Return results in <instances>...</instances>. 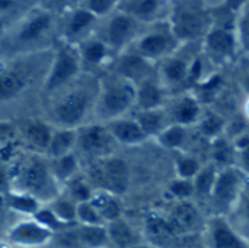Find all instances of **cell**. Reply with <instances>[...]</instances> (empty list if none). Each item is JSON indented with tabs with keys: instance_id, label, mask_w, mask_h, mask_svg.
<instances>
[{
	"instance_id": "cell-45",
	"label": "cell",
	"mask_w": 249,
	"mask_h": 248,
	"mask_svg": "<svg viewBox=\"0 0 249 248\" xmlns=\"http://www.w3.org/2000/svg\"><path fill=\"white\" fill-rule=\"evenodd\" d=\"M241 210H242V218L245 221V225L249 228V191L244 194L242 202H241Z\"/></svg>"
},
{
	"instance_id": "cell-34",
	"label": "cell",
	"mask_w": 249,
	"mask_h": 248,
	"mask_svg": "<svg viewBox=\"0 0 249 248\" xmlns=\"http://www.w3.org/2000/svg\"><path fill=\"white\" fill-rule=\"evenodd\" d=\"M139 126L142 127V130L144 132V134L147 137L150 136H158L163 129V123H165V115L162 113V110H152V111H139L134 117H133Z\"/></svg>"
},
{
	"instance_id": "cell-41",
	"label": "cell",
	"mask_w": 249,
	"mask_h": 248,
	"mask_svg": "<svg viewBox=\"0 0 249 248\" xmlns=\"http://www.w3.org/2000/svg\"><path fill=\"white\" fill-rule=\"evenodd\" d=\"M177 171L179 178L190 180L191 177H197V174L201 171V165L193 156H181L177 161Z\"/></svg>"
},
{
	"instance_id": "cell-18",
	"label": "cell",
	"mask_w": 249,
	"mask_h": 248,
	"mask_svg": "<svg viewBox=\"0 0 249 248\" xmlns=\"http://www.w3.org/2000/svg\"><path fill=\"white\" fill-rule=\"evenodd\" d=\"M241 183L242 177L236 170L229 168L216 174V180L212 190L214 200L222 205H231L233 200L238 199V194L241 191Z\"/></svg>"
},
{
	"instance_id": "cell-37",
	"label": "cell",
	"mask_w": 249,
	"mask_h": 248,
	"mask_svg": "<svg viewBox=\"0 0 249 248\" xmlns=\"http://www.w3.org/2000/svg\"><path fill=\"white\" fill-rule=\"evenodd\" d=\"M82 7L89 10L98 19H107L117 10L118 1L115 0H86L79 3Z\"/></svg>"
},
{
	"instance_id": "cell-36",
	"label": "cell",
	"mask_w": 249,
	"mask_h": 248,
	"mask_svg": "<svg viewBox=\"0 0 249 248\" xmlns=\"http://www.w3.org/2000/svg\"><path fill=\"white\" fill-rule=\"evenodd\" d=\"M158 139L162 146L165 148H179L185 140V127L172 124L169 127H165L159 134Z\"/></svg>"
},
{
	"instance_id": "cell-49",
	"label": "cell",
	"mask_w": 249,
	"mask_h": 248,
	"mask_svg": "<svg viewBox=\"0 0 249 248\" xmlns=\"http://www.w3.org/2000/svg\"><path fill=\"white\" fill-rule=\"evenodd\" d=\"M3 28H4V20H3V18H0V32L3 31Z\"/></svg>"
},
{
	"instance_id": "cell-1",
	"label": "cell",
	"mask_w": 249,
	"mask_h": 248,
	"mask_svg": "<svg viewBox=\"0 0 249 248\" xmlns=\"http://www.w3.org/2000/svg\"><path fill=\"white\" fill-rule=\"evenodd\" d=\"M10 190L28 194L45 206L61 196L63 189L51 174L48 158L45 155L32 153L19 164Z\"/></svg>"
},
{
	"instance_id": "cell-32",
	"label": "cell",
	"mask_w": 249,
	"mask_h": 248,
	"mask_svg": "<svg viewBox=\"0 0 249 248\" xmlns=\"http://www.w3.org/2000/svg\"><path fill=\"white\" fill-rule=\"evenodd\" d=\"M160 76L168 85H178L188 76V64L184 58L168 57L162 63Z\"/></svg>"
},
{
	"instance_id": "cell-26",
	"label": "cell",
	"mask_w": 249,
	"mask_h": 248,
	"mask_svg": "<svg viewBox=\"0 0 249 248\" xmlns=\"http://www.w3.org/2000/svg\"><path fill=\"white\" fill-rule=\"evenodd\" d=\"M76 143H77V129L54 127L50 146L47 151V158L55 159L69 155L76 151Z\"/></svg>"
},
{
	"instance_id": "cell-5",
	"label": "cell",
	"mask_w": 249,
	"mask_h": 248,
	"mask_svg": "<svg viewBox=\"0 0 249 248\" xmlns=\"http://www.w3.org/2000/svg\"><path fill=\"white\" fill-rule=\"evenodd\" d=\"M82 58L77 44L64 41L54 53L50 70L45 75L44 91L55 94L73 83L82 75Z\"/></svg>"
},
{
	"instance_id": "cell-13",
	"label": "cell",
	"mask_w": 249,
	"mask_h": 248,
	"mask_svg": "<svg viewBox=\"0 0 249 248\" xmlns=\"http://www.w3.org/2000/svg\"><path fill=\"white\" fill-rule=\"evenodd\" d=\"M171 225L175 228L179 237L194 234L201 227V215L197 206L188 200L179 202L168 216Z\"/></svg>"
},
{
	"instance_id": "cell-48",
	"label": "cell",
	"mask_w": 249,
	"mask_h": 248,
	"mask_svg": "<svg viewBox=\"0 0 249 248\" xmlns=\"http://www.w3.org/2000/svg\"><path fill=\"white\" fill-rule=\"evenodd\" d=\"M131 248H156V247H153V246H150L149 243L143 241V243H140V244H137V246H134V247H131Z\"/></svg>"
},
{
	"instance_id": "cell-19",
	"label": "cell",
	"mask_w": 249,
	"mask_h": 248,
	"mask_svg": "<svg viewBox=\"0 0 249 248\" xmlns=\"http://www.w3.org/2000/svg\"><path fill=\"white\" fill-rule=\"evenodd\" d=\"M29 73L20 67H4L0 70V102L19 96L29 83Z\"/></svg>"
},
{
	"instance_id": "cell-14",
	"label": "cell",
	"mask_w": 249,
	"mask_h": 248,
	"mask_svg": "<svg viewBox=\"0 0 249 248\" xmlns=\"http://www.w3.org/2000/svg\"><path fill=\"white\" fill-rule=\"evenodd\" d=\"M53 130L54 127L47 120H41V118L26 120L22 123V127H20L22 137L25 139V142L32 149H35V153L45 155V156H47V151H48L50 140L53 136Z\"/></svg>"
},
{
	"instance_id": "cell-23",
	"label": "cell",
	"mask_w": 249,
	"mask_h": 248,
	"mask_svg": "<svg viewBox=\"0 0 249 248\" xmlns=\"http://www.w3.org/2000/svg\"><path fill=\"white\" fill-rule=\"evenodd\" d=\"M204 25L203 16L197 10H187L185 7L177 10L172 16V34L179 38L194 37L201 32Z\"/></svg>"
},
{
	"instance_id": "cell-2",
	"label": "cell",
	"mask_w": 249,
	"mask_h": 248,
	"mask_svg": "<svg viewBox=\"0 0 249 248\" xmlns=\"http://www.w3.org/2000/svg\"><path fill=\"white\" fill-rule=\"evenodd\" d=\"M76 82L77 79L55 92L57 96L51 104L48 120L53 127L80 129L86 124L88 117L93 114L98 92L93 94L90 86L76 85Z\"/></svg>"
},
{
	"instance_id": "cell-33",
	"label": "cell",
	"mask_w": 249,
	"mask_h": 248,
	"mask_svg": "<svg viewBox=\"0 0 249 248\" xmlns=\"http://www.w3.org/2000/svg\"><path fill=\"white\" fill-rule=\"evenodd\" d=\"M63 189L67 190V194H69L67 197H70L74 203L90 202L93 194H95V191H96L83 172H80L73 180H70Z\"/></svg>"
},
{
	"instance_id": "cell-16",
	"label": "cell",
	"mask_w": 249,
	"mask_h": 248,
	"mask_svg": "<svg viewBox=\"0 0 249 248\" xmlns=\"http://www.w3.org/2000/svg\"><path fill=\"white\" fill-rule=\"evenodd\" d=\"M107 127L118 145L125 146H136L143 143L147 136L139 126V123L133 117H121L107 123Z\"/></svg>"
},
{
	"instance_id": "cell-15",
	"label": "cell",
	"mask_w": 249,
	"mask_h": 248,
	"mask_svg": "<svg viewBox=\"0 0 249 248\" xmlns=\"http://www.w3.org/2000/svg\"><path fill=\"white\" fill-rule=\"evenodd\" d=\"M99 19L93 16L89 10L82 7L80 4L77 7H73L64 20V38L69 42L77 44L83 39L82 34L92 29Z\"/></svg>"
},
{
	"instance_id": "cell-25",
	"label": "cell",
	"mask_w": 249,
	"mask_h": 248,
	"mask_svg": "<svg viewBox=\"0 0 249 248\" xmlns=\"http://www.w3.org/2000/svg\"><path fill=\"white\" fill-rule=\"evenodd\" d=\"M92 206L96 209V212L99 213L101 219L104 221V224H109L112 221H117L120 218H123V205L118 196L104 191V190H96L92 200H90Z\"/></svg>"
},
{
	"instance_id": "cell-47",
	"label": "cell",
	"mask_w": 249,
	"mask_h": 248,
	"mask_svg": "<svg viewBox=\"0 0 249 248\" xmlns=\"http://www.w3.org/2000/svg\"><path fill=\"white\" fill-rule=\"evenodd\" d=\"M242 158H244V162H245V165H247V167L249 168V146L244 149V152H242Z\"/></svg>"
},
{
	"instance_id": "cell-43",
	"label": "cell",
	"mask_w": 249,
	"mask_h": 248,
	"mask_svg": "<svg viewBox=\"0 0 249 248\" xmlns=\"http://www.w3.org/2000/svg\"><path fill=\"white\" fill-rule=\"evenodd\" d=\"M223 127V121L216 117V115H209L207 118L203 120L201 123V132L207 136H214L220 132V129Z\"/></svg>"
},
{
	"instance_id": "cell-40",
	"label": "cell",
	"mask_w": 249,
	"mask_h": 248,
	"mask_svg": "<svg viewBox=\"0 0 249 248\" xmlns=\"http://www.w3.org/2000/svg\"><path fill=\"white\" fill-rule=\"evenodd\" d=\"M216 180V171L213 167H206L204 170H201L197 177H196V183H194V190L198 194H209L213 190V184Z\"/></svg>"
},
{
	"instance_id": "cell-7",
	"label": "cell",
	"mask_w": 249,
	"mask_h": 248,
	"mask_svg": "<svg viewBox=\"0 0 249 248\" xmlns=\"http://www.w3.org/2000/svg\"><path fill=\"white\" fill-rule=\"evenodd\" d=\"M54 234L34 218L15 222L6 232V243L15 248H44L53 244Z\"/></svg>"
},
{
	"instance_id": "cell-38",
	"label": "cell",
	"mask_w": 249,
	"mask_h": 248,
	"mask_svg": "<svg viewBox=\"0 0 249 248\" xmlns=\"http://www.w3.org/2000/svg\"><path fill=\"white\" fill-rule=\"evenodd\" d=\"M32 218H34L38 224H41L44 228H47L48 231H51L54 235L58 234V232H63V231H66V229H69V228H71V227L64 225L63 222H60V221L55 218V215H54L47 206H41V209H39Z\"/></svg>"
},
{
	"instance_id": "cell-46",
	"label": "cell",
	"mask_w": 249,
	"mask_h": 248,
	"mask_svg": "<svg viewBox=\"0 0 249 248\" xmlns=\"http://www.w3.org/2000/svg\"><path fill=\"white\" fill-rule=\"evenodd\" d=\"M16 3L10 0H0V18H3L4 13H9L15 9Z\"/></svg>"
},
{
	"instance_id": "cell-20",
	"label": "cell",
	"mask_w": 249,
	"mask_h": 248,
	"mask_svg": "<svg viewBox=\"0 0 249 248\" xmlns=\"http://www.w3.org/2000/svg\"><path fill=\"white\" fill-rule=\"evenodd\" d=\"M111 248H131L143 243V235L127 219L120 218L107 224Z\"/></svg>"
},
{
	"instance_id": "cell-35",
	"label": "cell",
	"mask_w": 249,
	"mask_h": 248,
	"mask_svg": "<svg viewBox=\"0 0 249 248\" xmlns=\"http://www.w3.org/2000/svg\"><path fill=\"white\" fill-rule=\"evenodd\" d=\"M174 120L178 126L196 123L200 117V107L194 98H182L174 108Z\"/></svg>"
},
{
	"instance_id": "cell-12",
	"label": "cell",
	"mask_w": 249,
	"mask_h": 248,
	"mask_svg": "<svg viewBox=\"0 0 249 248\" xmlns=\"http://www.w3.org/2000/svg\"><path fill=\"white\" fill-rule=\"evenodd\" d=\"M207 246L209 248H249V243L226 219L214 218L207 224Z\"/></svg>"
},
{
	"instance_id": "cell-9",
	"label": "cell",
	"mask_w": 249,
	"mask_h": 248,
	"mask_svg": "<svg viewBox=\"0 0 249 248\" xmlns=\"http://www.w3.org/2000/svg\"><path fill=\"white\" fill-rule=\"evenodd\" d=\"M174 44V37L169 34V31L155 29L144 32L134 39V53L149 61H155L159 58H168V54L172 51Z\"/></svg>"
},
{
	"instance_id": "cell-44",
	"label": "cell",
	"mask_w": 249,
	"mask_h": 248,
	"mask_svg": "<svg viewBox=\"0 0 249 248\" xmlns=\"http://www.w3.org/2000/svg\"><path fill=\"white\" fill-rule=\"evenodd\" d=\"M241 37L244 45L249 50V7L245 10L242 20H241Z\"/></svg>"
},
{
	"instance_id": "cell-39",
	"label": "cell",
	"mask_w": 249,
	"mask_h": 248,
	"mask_svg": "<svg viewBox=\"0 0 249 248\" xmlns=\"http://www.w3.org/2000/svg\"><path fill=\"white\" fill-rule=\"evenodd\" d=\"M76 219H77V225H85V227L105 225V224H104V221L101 219L99 213L96 212V209L92 206V203H90V202L77 203Z\"/></svg>"
},
{
	"instance_id": "cell-3",
	"label": "cell",
	"mask_w": 249,
	"mask_h": 248,
	"mask_svg": "<svg viewBox=\"0 0 249 248\" xmlns=\"http://www.w3.org/2000/svg\"><path fill=\"white\" fill-rule=\"evenodd\" d=\"M133 107H136V85L115 75L99 80L93 107V118L96 123L107 124L125 117Z\"/></svg>"
},
{
	"instance_id": "cell-10",
	"label": "cell",
	"mask_w": 249,
	"mask_h": 248,
	"mask_svg": "<svg viewBox=\"0 0 249 248\" xmlns=\"http://www.w3.org/2000/svg\"><path fill=\"white\" fill-rule=\"evenodd\" d=\"M143 240L156 248H172L181 238L169 219L156 213H150L144 218Z\"/></svg>"
},
{
	"instance_id": "cell-8",
	"label": "cell",
	"mask_w": 249,
	"mask_h": 248,
	"mask_svg": "<svg viewBox=\"0 0 249 248\" xmlns=\"http://www.w3.org/2000/svg\"><path fill=\"white\" fill-rule=\"evenodd\" d=\"M137 26L139 23L133 18L117 9L111 16L105 19L104 34L99 37L112 53H121L139 37Z\"/></svg>"
},
{
	"instance_id": "cell-17",
	"label": "cell",
	"mask_w": 249,
	"mask_h": 248,
	"mask_svg": "<svg viewBox=\"0 0 249 248\" xmlns=\"http://www.w3.org/2000/svg\"><path fill=\"white\" fill-rule=\"evenodd\" d=\"M53 16L47 10H38L29 13L18 28V39L20 42H32L39 39L45 32L51 29Z\"/></svg>"
},
{
	"instance_id": "cell-24",
	"label": "cell",
	"mask_w": 249,
	"mask_h": 248,
	"mask_svg": "<svg viewBox=\"0 0 249 248\" xmlns=\"http://www.w3.org/2000/svg\"><path fill=\"white\" fill-rule=\"evenodd\" d=\"M117 9L124 12L130 18L139 22H152L156 19L159 12L162 10V3L156 0H130V1H118Z\"/></svg>"
},
{
	"instance_id": "cell-11",
	"label": "cell",
	"mask_w": 249,
	"mask_h": 248,
	"mask_svg": "<svg viewBox=\"0 0 249 248\" xmlns=\"http://www.w3.org/2000/svg\"><path fill=\"white\" fill-rule=\"evenodd\" d=\"M114 75L137 86L142 82L150 79L152 61L146 60L137 53H123L115 58Z\"/></svg>"
},
{
	"instance_id": "cell-22",
	"label": "cell",
	"mask_w": 249,
	"mask_h": 248,
	"mask_svg": "<svg viewBox=\"0 0 249 248\" xmlns=\"http://www.w3.org/2000/svg\"><path fill=\"white\" fill-rule=\"evenodd\" d=\"M50 161V170L54 177V180L61 186V189L73 180L76 175L82 172V159L76 152H71L69 155L55 158V159H48Z\"/></svg>"
},
{
	"instance_id": "cell-28",
	"label": "cell",
	"mask_w": 249,
	"mask_h": 248,
	"mask_svg": "<svg viewBox=\"0 0 249 248\" xmlns=\"http://www.w3.org/2000/svg\"><path fill=\"white\" fill-rule=\"evenodd\" d=\"M76 232L82 248H111L107 225H77Z\"/></svg>"
},
{
	"instance_id": "cell-42",
	"label": "cell",
	"mask_w": 249,
	"mask_h": 248,
	"mask_svg": "<svg viewBox=\"0 0 249 248\" xmlns=\"http://www.w3.org/2000/svg\"><path fill=\"white\" fill-rule=\"evenodd\" d=\"M169 191H171L175 197L181 199V202H182V200H188V199L194 194L196 190H194V183H193V181L178 178V180H175V181L171 183Z\"/></svg>"
},
{
	"instance_id": "cell-29",
	"label": "cell",
	"mask_w": 249,
	"mask_h": 248,
	"mask_svg": "<svg viewBox=\"0 0 249 248\" xmlns=\"http://www.w3.org/2000/svg\"><path fill=\"white\" fill-rule=\"evenodd\" d=\"M4 203L10 210L26 218H32L42 206L36 199L23 193L12 191V190L4 193Z\"/></svg>"
},
{
	"instance_id": "cell-6",
	"label": "cell",
	"mask_w": 249,
	"mask_h": 248,
	"mask_svg": "<svg viewBox=\"0 0 249 248\" xmlns=\"http://www.w3.org/2000/svg\"><path fill=\"white\" fill-rule=\"evenodd\" d=\"M117 146L118 143L111 136L107 124L93 121L77 129V143L74 152L79 155V158L82 156L89 159V162L107 158L115 155Z\"/></svg>"
},
{
	"instance_id": "cell-21",
	"label": "cell",
	"mask_w": 249,
	"mask_h": 248,
	"mask_svg": "<svg viewBox=\"0 0 249 248\" xmlns=\"http://www.w3.org/2000/svg\"><path fill=\"white\" fill-rule=\"evenodd\" d=\"M77 48L80 53L82 63L93 67H99L107 63L112 53L99 35L86 37L85 39L77 42Z\"/></svg>"
},
{
	"instance_id": "cell-30",
	"label": "cell",
	"mask_w": 249,
	"mask_h": 248,
	"mask_svg": "<svg viewBox=\"0 0 249 248\" xmlns=\"http://www.w3.org/2000/svg\"><path fill=\"white\" fill-rule=\"evenodd\" d=\"M207 47L213 54H217L220 57L232 56L235 51V38L233 35L226 29H213L207 35Z\"/></svg>"
},
{
	"instance_id": "cell-4",
	"label": "cell",
	"mask_w": 249,
	"mask_h": 248,
	"mask_svg": "<svg viewBox=\"0 0 249 248\" xmlns=\"http://www.w3.org/2000/svg\"><path fill=\"white\" fill-rule=\"evenodd\" d=\"M83 174L95 190H104L118 197L124 194L130 186L128 164L117 155L88 162Z\"/></svg>"
},
{
	"instance_id": "cell-31",
	"label": "cell",
	"mask_w": 249,
	"mask_h": 248,
	"mask_svg": "<svg viewBox=\"0 0 249 248\" xmlns=\"http://www.w3.org/2000/svg\"><path fill=\"white\" fill-rule=\"evenodd\" d=\"M45 206L64 225H67V227H76L77 225V219H76L77 203H74L70 197L61 194V196H58L57 199H54L51 203H48Z\"/></svg>"
},
{
	"instance_id": "cell-27",
	"label": "cell",
	"mask_w": 249,
	"mask_h": 248,
	"mask_svg": "<svg viewBox=\"0 0 249 248\" xmlns=\"http://www.w3.org/2000/svg\"><path fill=\"white\" fill-rule=\"evenodd\" d=\"M163 104V89L155 80L149 79L136 86V107L139 111L160 110Z\"/></svg>"
}]
</instances>
